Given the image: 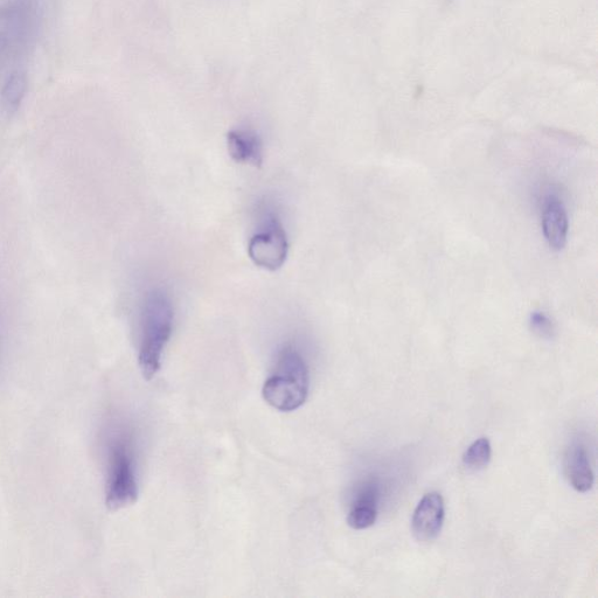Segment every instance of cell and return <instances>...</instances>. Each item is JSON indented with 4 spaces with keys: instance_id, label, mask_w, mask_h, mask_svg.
<instances>
[{
    "instance_id": "1",
    "label": "cell",
    "mask_w": 598,
    "mask_h": 598,
    "mask_svg": "<svg viewBox=\"0 0 598 598\" xmlns=\"http://www.w3.org/2000/svg\"><path fill=\"white\" fill-rule=\"evenodd\" d=\"M106 467V504L111 511L136 503L139 493L134 433L128 423L111 417L102 431Z\"/></svg>"
},
{
    "instance_id": "2",
    "label": "cell",
    "mask_w": 598,
    "mask_h": 598,
    "mask_svg": "<svg viewBox=\"0 0 598 598\" xmlns=\"http://www.w3.org/2000/svg\"><path fill=\"white\" fill-rule=\"evenodd\" d=\"M175 311L171 297L162 288L146 292L141 309L138 363L144 379L151 380L161 370L166 345L172 336Z\"/></svg>"
},
{
    "instance_id": "3",
    "label": "cell",
    "mask_w": 598,
    "mask_h": 598,
    "mask_svg": "<svg viewBox=\"0 0 598 598\" xmlns=\"http://www.w3.org/2000/svg\"><path fill=\"white\" fill-rule=\"evenodd\" d=\"M310 391L307 361L294 345L287 344L277 354L270 377L264 382V400L280 412L290 413L301 408Z\"/></svg>"
},
{
    "instance_id": "4",
    "label": "cell",
    "mask_w": 598,
    "mask_h": 598,
    "mask_svg": "<svg viewBox=\"0 0 598 598\" xmlns=\"http://www.w3.org/2000/svg\"><path fill=\"white\" fill-rule=\"evenodd\" d=\"M289 243L280 215L274 207L263 206L256 232L248 243V255L257 267L276 271L287 261Z\"/></svg>"
},
{
    "instance_id": "5",
    "label": "cell",
    "mask_w": 598,
    "mask_h": 598,
    "mask_svg": "<svg viewBox=\"0 0 598 598\" xmlns=\"http://www.w3.org/2000/svg\"><path fill=\"white\" fill-rule=\"evenodd\" d=\"M445 519V505L440 493L431 492L421 499L412 519V531L416 540L431 542L442 531Z\"/></svg>"
},
{
    "instance_id": "6",
    "label": "cell",
    "mask_w": 598,
    "mask_h": 598,
    "mask_svg": "<svg viewBox=\"0 0 598 598\" xmlns=\"http://www.w3.org/2000/svg\"><path fill=\"white\" fill-rule=\"evenodd\" d=\"M542 231L548 246L556 252L565 248L568 240L569 221L565 204L554 194L542 201Z\"/></svg>"
},
{
    "instance_id": "7",
    "label": "cell",
    "mask_w": 598,
    "mask_h": 598,
    "mask_svg": "<svg viewBox=\"0 0 598 598\" xmlns=\"http://www.w3.org/2000/svg\"><path fill=\"white\" fill-rule=\"evenodd\" d=\"M565 475L572 488L577 492L586 493L593 489L595 475L591 468L588 451L584 445L574 442L565 454Z\"/></svg>"
},
{
    "instance_id": "8",
    "label": "cell",
    "mask_w": 598,
    "mask_h": 598,
    "mask_svg": "<svg viewBox=\"0 0 598 598\" xmlns=\"http://www.w3.org/2000/svg\"><path fill=\"white\" fill-rule=\"evenodd\" d=\"M229 156L240 164L260 168L263 163V144L259 135L252 129H235L227 136Z\"/></svg>"
},
{
    "instance_id": "9",
    "label": "cell",
    "mask_w": 598,
    "mask_h": 598,
    "mask_svg": "<svg viewBox=\"0 0 598 598\" xmlns=\"http://www.w3.org/2000/svg\"><path fill=\"white\" fill-rule=\"evenodd\" d=\"M492 457L489 438H478L463 455L464 467L471 471H479L488 467Z\"/></svg>"
},
{
    "instance_id": "10",
    "label": "cell",
    "mask_w": 598,
    "mask_h": 598,
    "mask_svg": "<svg viewBox=\"0 0 598 598\" xmlns=\"http://www.w3.org/2000/svg\"><path fill=\"white\" fill-rule=\"evenodd\" d=\"M378 518L377 506L368 504H352L349 516H347V524L353 530H366L375 524Z\"/></svg>"
},
{
    "instance_id": "11",
    "label": "cell",
    "mask_w": 598,
    "mask_h": 598,
    "mask_svg": "<svg viewBox=\"0 0 598 598\" xmlns=\"http://www.w3.org/2000/svg\"><path fill=\"white\" fill-rule=\"evenodd\" d=\"M530 326L535 335L540 338L552 339L555 336V325L545 312H532L530 316Z\"/></svg>"
},
{
    "instance_id": "12",
    "label": "cell",
    "mask_w": 598,
    "mask_h": 598,
    "mask_svg": "<svg viewBox=\"0 0 598 598\" xmlns=\"http://www.w3.org/2000/svg\"><path fill=\"white\" fill-rule=\"evenodd\" d=\"M25 92V82L18 78H13L5 90V100L10 107L16 108L22 101Z\"/></svg>"
}]
</instances>
